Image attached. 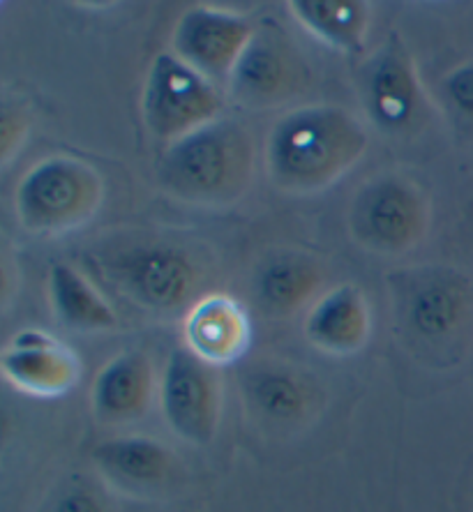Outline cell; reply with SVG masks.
I'll use <instances>...</instances> for the list:
<instances>
[{
  "instance_id": "cell-5",
  "label": "cell",
  "mask_w": 473,
  "mask_h": 512,
  "mask_svg": "<svg viewBox=\"0 0 473 512\" xmlns=\"http://www.w3.org/2000/svg\"><path fill=\"white\" fill-rule=\"evenodd\" d=\"M109 284L139 310L167 316L190 310L201 293L204 270L197 254L174 240L148 238L100 252Z\"/></svg>"
},
{
  "instance_id": "cell-7",
  "label": "cell",
  "mask_w": 473,
  "mask_h": 512,
  "mask_svg": "<svg viewBox=\"0 0 473 512\" xmlns=\"http://www.w3.org/2000/svg\"><path fill=\"white\" fill-rule=\"evenodd\" d=\"M227 104V93L220 86L169 49L150 60L141 90V118L150 137L164 148L227 116Z\"/></svg>"
},
{
  "instance_id": "cell-19",
  "label": "cell",
  "mask_w": 473,
  "mask_h": 512,
  "mask_svg": "<svg viewBox=\"0 0 473 512\" xmlns=\"http://www.w3.org/2000/svg\"><path fill=\"white\" fill-rule=\"evenodd\" d=\"M47 296L56 321L74 333H111L120 326L118 314L107 296L72 263L58 261L49 268Z\"/></svg>"
},
{
  "instance_id": "cell-8",
  "label": "cell",
  "mask_w": 473,
  "mask_h": 512,
  "mask_svg": "<svg viewBox=\"0 0 473 512\" xmlns=\"http://www.w3.org/2000/svg\"><path fill=\"white\" fill-rule=\"evenodd\" d=\"M358 93L365 123L388 137H404L416 130L430 111L416 60L395 33L360 67Z\"/></svg>"
},
{
  "instance_id": "cell-6",
  "label": "cell",
  "mask_w": 473,
  "mask_h": 512,
  "mask_svg": "<svg viewBox=\"0 0 473 512\" xmlns=\"http://www.w3.org/2000/svg\"><path fill=\"white\" fill-rule=\"evenodd\" d=\"M432 199L416 178L379 173L358 187L349 206V233L360 250L400 256L427 238Z\"/></svg>"
},
{
  "instance_id": "cell-13",
  "label": "cell",
  "mask_w": 473,
  "mask_h": 512,
  "mask_svg": "<svg viewBox=\"0 0 473 512\" xmlns=\"http://www.w3.org/2000/svg\"><path fill=\"white\" fill-rule=\"evenodd\" d=\"M0 372L21 395L56 399L81 381L79 353L44 328H21L0 351Z\"/></svg>"
},
{
  "instance_id": "cell-17",
  "label": "cell",
  "mask_w": 473,
  "mask_h": 512,
  "mask_svg": "<svg viewBox=\"0 0 473 512\" xmlns=\"http://www.w3.org/2000/svg\"><path fill=\"white\" fill-rule=\"evenodd\" d=\"M303 335L326 356H356L372 337V305L365 291L349 282L321 291L307 307Z\"/></svg>"
},
{
  "instance_id": "cell-15",
  "label": "cell",
  "mask_w": 473,
  "mask_h": 512,
  "mask_svg": "<svg viewBox=\"0 0 473 512\" xmlns=\"http://www.w3.org/2000/svg\"><path fill=\"white\" fill-rule=\"evenodd\" d=\"M252 342V316L229 293H204L183 316V344L217 370L243 363Z\"/></svg>"
},
{
  "instance_id": "cell-9",
  "label": "cell",
  "mask_w": 473,
  "mask_h": 512,
  "mask_svg": "<svg viewBox=\"0 0 473 512\" xmlns=\"http://www.w3.org/2000/svg\"><path fill=\"white\" fill-rule=\"evenodd\" d=\"M157 399L164 425L178 441L206 448L217 439L224 411L220 370L194 356L185 344L171 349L164 360Z\"/></svg>"
},
{
  "instance_id": "cell-10",
  "label": "cell",
  "mask_w": 473,
  "mask_h": 512,
  "mask_svg": "<svg viewBox=\"0 0 473 512\" xmlns=\"http://www.w3.org/2000/svg\"><path fill=\"white\" fill-rule=\"evenodd\" d=\"M307 86V65L296 42L275 21L254 30L227 84V100L245 111L287 107Z\"/></svg>"
},
{
  "instance_id": "cell-23",
  "label": "cell",
  "mask_w": 473,
  "mask_h": 512,
  "mask_svg": "<svg viewBox=\"0 0 473 512\" xmlns=\"http://www.w3.org/2000/svg\"><path fill=\"white\" fill-rule=\"evenodd\" d=\"M28 132V120L21 111H10L5 107L3 111V125H0V137H3V160L10 164L12 160V148L24 146Z\"/></svg>"
},
{
  "instance_id": "cell-20",
  "label": "cell",
  "mask_w": 473,
  "mask_h": 512,
  "mask_svg": "<svg viewBox=\"0 0 473 512\" xmlns=\"http://www.w3.org/2000/svg\"><path fill=\"white\" fill-rule=\"evenodd\" d=\"M321 284V270L314 259L305 254H275L257 270L254 277V291L259 303L270 314L284 316L307 300L317 298Z\"/></svg>"
},
{
  "instance_id": "cell-12",
  "label": "cell",
  "mask_w": 473,
  "mask_h": 512,
  "mask_svg": "<svg viewBox=\"0 0 473 512\" xmlns=\"http://www.w3.org/2000/svg\"><path fill=\"white\" fill-rule=\"evenodd\" d=\"M240 395L252 420L270 429L307 425L324 402L310 374L277 358L247 363L240 376Z\"/></svg>"
},
{
  "instance_id": "cell-2",
  "label": "cell",
  "mask_w": 473,
  "mask_h": 512,
  "mask_svg": "<svg viewBox=\"0 0 473 512\" xmlns=\"http://www.w3.org/2000/svg\"><path fill=\"white\" fill-rule=\"evenodd\" d=\"M257 143L234 116H222L162 150L157 180L171 199L199 208L234 206L257 171Z\"/></svg>"
},
{
  "instance_id": "cell-16",
  "label": "cell",
  "mask_w": 473,
  "mask_h": 512,
  "mask_svg": "<svg viewBox=\"0 0 473 512\" xmlns=\"http://www.w3.org/2000/svg\"><path fill=\"white\" fill-rule=\"evenodd\" d=\"M160 393V376L153 360L139 349L116 353L97 372L90 386V411L107 427L139 423Z\"/></svg>"
},
{
  "instance_id": "cell-4",
  "label": "cell",
  "mask_w": 473,
  "mask_h": 512,
  "mask_svg": "<svg viewBox=\"0 0 473 512\" xmlns=\"http://www.w3.org/2000/svg\"><path fill=\"white\" fill-rule=\"evenodd\" d=\"M107 185L95 164L79 155H49L14 187V217L35 238H63L100 213Z\"/></svg>"
},
{
  "instance_id": "cell-1",
  "label": "cell",
  "mask_w": 473,
  "mask_h": 512,
  "mask_svg": "<svg viewBox=\"0 0 473 512\" xmlns=\"http://www.w3.org/2000/svg\"><path fill=\"white\" fill-rule=\"evenodd\" d=\"M370 150V125L340 104L314 102L284 109L261 148L266 176L277 192L312 197L330 190Z\"/></svg>"
},
{
  "instance_id": "cell-18",
  "label": "cell",
  "mask_w": 473,
  "mask_h": 512,
  "mask_svg": "<svg viewBox=\"0 0 473 512\" xmlns=\"http://www.w3.org/2000/svg\"><path fill=\"white\" fill-rule=\"evenodd\" d=\"M287 10L307 35L337 54H363L370 40L374 7L365 0H291Z\"/></svg>"
},
{
  "instance_id": "cell-11",
  "label": "cell",
  "mask_w": 473,
  "mask_h": 512,
  "mask_svg": "<svg viewBox=\"0 0 473 512\" xmlns=\"http://www.w3.org/2000/svg\"><path fill=\"white\" fill-rule=\"evenodd\" d=\"M254 30L257 24L243 12L199 3L176 19L169 51L224 90Z\"/></svg>"
},
{
  "instance_id": "cell-22",
  "label": "cell",
  "mask_w": 473,
  "mask_h": 512,
  "mask_svg": "<svg viewBox=\"0 0 473 512\" xmlns=\"http://www.w3.org/2000/svg\"><path fill=\"white\" fill-rule=\"evenodd\" d=\"M441 104L455 125L473 127V60L450 70L439 84Z\"/></svg>"
},
{
  "instance_id": "cell-21",
  "label": "cell",
  "mask_w": 473,
  "mask_h": 512,
  "mask_svg": "<svg viewBox=\"0 0 473 512\" xmlns=\"http://www.w3.org/2000/svg\"><path fill=\"white\" fill-rule=\"evenodd\" d=\"M37 512H116L114 492L100 476L72 473L51 487Z\"/></svg>"
},
{
  "instance_id": "cell-3",
  "label": "cell",
  "mask_w": 473,
  "mask_h": 512,
  "mask_svg": "<svg viewBox=\"0 0 473 512\" xmlns=\"http://www.w3.org/2000/svg\"><path fill=\"white\" fill-rule=\"evenodd\" d=\"M395 326L404 349L427 365H450L467 330L471 289L450 268H409L390 277Z\"/></svg>"
},
{
  "instance_id": "cell-14",
  "label": "cell",
  "mask_w": 473,
  "mask_h": 512,
  "mask_svg": "<svg viewBox=\"0 0 473 512\" xmlns=\"http://www.w3.org/2000/svg\"><path fill=\"white\" fill-rule=\"evenodd\" d=\"M93 471L114 494L153 499L169 492L183 476L178 455L155 436L127 434L97 443Z\"/></svg>"
}]
</instances>
